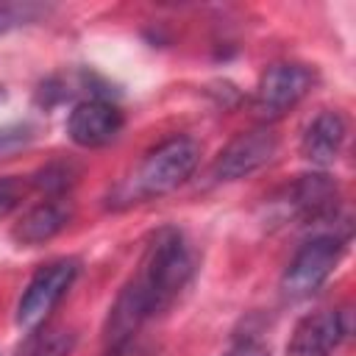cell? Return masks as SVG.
Wrapping results in <instances>:
<instances>
[{"label": "cell", "instance_id": "1", "mask_svg": "<svg viewBox=\"0 0 356 356\" xmlns=\"http://www.w3.org/2000/svg\"><path fill=\"white\" fill-rule=\"evenodd\" d=\"M189 275H192V253L184 234L175 228H161L147 245L131 284L139 289L153 317L161 314L181 295Z\"/></svg>", "mask_w": 356, "mask_h": 356}, {"label": "cell", "instance_id": "2", "mask_svg": "<svg viewBox=\"0 0 356 356\" xmlns=\"http://www.w3.org/2000/svg\"><path fill=\"white\" fill-rule=\"evenodd\" d=\"M197 161H200V145L192 136H172L159 147H153L139 161V167L125 184V197L145 200V197L167 195L195 172Z\"/></svg>", "mask_w": 356, "mask_h": 356}, {"label": "cell", "instance_id": "3", "mask_svg": "<svg viewBox=\"0 0 356 356\" xmlns=\"http://www.w3.org/2000/svg\"><path fill=\"white\" fill-rule=\"evenodd\" d=\"M342 250H345V242L337 234H320L303 242L281 275L284 295L309 298L312 292H317L339 264Z\"/></svg>", "mask_w": 356, "mask_h": 356}, {"label": "cell", "instance_id": "4", "mask_svg": "<svg viewBox=\"0 0 356 356\" xmlns=\"http://www.w3.org/2000/svg\"><path fill=\"white\" fill-rule=\"evenodd\" d=\"M78 275L75 259H56L36 270V275L28 281L19 303H17V325L22 331H36L47 323L50 312L58 306V300L67 295Z\"/></svg>", "mask_w": 356, "mask_h": 356}, {"label": "cell", "instance_id": "5", "mask_svg": "<svg viewBox=\"0 0 356 356\" xmlns=\"http://www.w3.org/2000/svg\"><path fill=\"white\" fill-rule=\"evenodd\" d=\"M314 72L303 64H273L261 72L253 95V111L261 120H278L295 108L312 89Z\"/></svg>", "mask_w": 356, "mask_h": 356}, {"label": "cell", "instance_id": "6", "mask_svg": "<svg viewBox=\"0 0 356 356\" xmlns=\"http://www.w3.org/2000/svg\"><path fill=\"white\" fill-rule=\"evenodd\" d=\"M275 150H278V136L270 128L261 125V128L245 131L220 150V156L211 164V178L214 181L248 178L256 170H261L264 164H270Z\"/></svg>", "mask_w": 356, "mask_h": 356}, {"label": "cell", "instance_id": "7", "mask_svg": "<svg viewBox=\"0 0 356 356\" xmlns=\"http://www.w3.org/2000/svg\"><path fill=\"white\" fill-rule=\"evenodd\" d=\"M350 334V309H325L298 323L286 356H328Z\"/></svg>", "mask_w": 356, "mask_h": 356}, {"label": "cell", "instance_id": "8", "mask_svg": "<svg viewBox=\"0 0 356 356\" xmlns=\"http://www.w3.org/2000/svg\"><path fill=\"white\" fill-rule=\"evenodd\" d=\"M122 128V111L100 97L81 100L67 117V134L81 147H103Z\"/></svg>", "mask_w": 356, "mask_h": 356}, {"label": "cell", "instance_id": "9", "mask_svg": "<svg viewBox=\"0 0 356 356\" xmlns=\"http://www.w3.org/2000/svg\"><path fill=\"white\" fill-rule=\"evenodd\" d=\"M145 320H150V309H147L145 298L139 295V289L128 281L122 286V292L117 295V300L108 312L106 328H103V342H106L108 353H122L134 342V337L139 334Z\"/></svg>", "mask_w": 356, "mask_h": 356}, {"label": "cell", "instance_id": "10", "mask_svg": "<svg viewBox=\"0 0 356 356\" xmlns=\"http://www.w3.org/2000/svg\"><path fill=\"white\" fill-rule=\"evenodd\" d=\"M337 203H339V189L323 172L300 175L289 186V209L300 220H306V222H325V220H331L337 214Z\"/></svg>", "mask_w": 356, "mask_h": 356}, {"label": "cell", "instance_id": "11", "mask_svg": "<svg viewBox=\"0 0 356 356\" xmlns=\"http://www.w3.org/2000/svg\"><path fill=\"white\" fill-rule=\"evenodd\" d=\"M70 220H72V203L67 197H47L42 203L31 206L19 217L11 236L19 245H42V242L53 239L56 234H61Z\"/></svg>", "mask_w": 356, "mask_h": 356}, {"label": "cell", "instance_id": "12", "mask_svg": "<svg viewBox=\"0 0 356 356\" xmlns=\"http://www.w3.org/2000/svg\"><path fill=\"white\" fill-rule=\"evenodd\" d=\"M345 142V120L337 111H320L303 131L300 153L306 161L317 167H328L337 161Z\"/></svg>", "mask_w": 356, "mask_h": 356}, {"label": "cell", "instance_id": "13", "mask_svg": "<svg viewBox=\"0 0 356 356\" xmlns=\"http://www.w3.org/2000/svg\"><path fill=\"white\" fill-rule=\"evenodd\" d=\"M72 348H75L72 331L56 328V325H42L36 331H28L17 356H70Z\"/></svg>", "mask_w": 356, "mask_h": 356}, {"label": "cell", "instance_id": "14", "mask_svg": "<svg viewBox=\"0 0 356 356\" xmlns=\"http://www.w3.org/2000/svg\"><path fill=\"white\" fill-rule=\"evenodd\" d=\"M25 192H28V181H22V178H17V175L0 178V220L8 217V214L22 203Z\"/></svg>", "mask_w": 356, "mask_h": 356}, {"label": "cell", "instance_id": "15", "mask_svg": "<svg viewBox=\"0 0 356 356\" xmlns=\"http://www.w3.org/2000/svg\"><path fill=\"white\" fill-rule=\"evenodd\" d=\"M33 139V131L28 125H6L0 128V159L19 153L22 147H28Z\"/></svg>", "mask_w": 356, "mask_h": 356}, {"label": "cell", "instance_id": "16", "mask_svg": "<svg viewBox=\"0 0 356 356\" xmlns=\"http://www.w3.org/2000/svg\"><path fill=\"white\" fill-rule=\"evenodd\" d=\"M31 14H33L31 6H0V33H6V31H11L14 25L25 22Z\"/></svg>", "mask_w": 356, "mask_h": 356}, {"label": "cell", "instance_id": "17", "mask_svg": "<svg viewBox=\"0 0 356 356\" xmlns=\"http://www.w3.org/2000/svg\"><path fill=\"white\" fill-rule=\"evenodd\" d=\"M225 356H270V348L261 345V342H256V339H248V342L234 345Z\"/></svg>", "mask_w": 356, "mask_h": 356}, {"label": "cell", "instance_id": "18", "mask_svg": "<svg viewBox=\"0 0 356 356\" xmlns=\"http://www.w3.org/2000/svg\"><path fill=\"white\" fill-rule=\"evenodd\" d=\"M3 100H6V89L0 86V103H3Z\"/></svg>", "mask_w": 356, "mask_h": 356}]
</instances>
